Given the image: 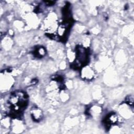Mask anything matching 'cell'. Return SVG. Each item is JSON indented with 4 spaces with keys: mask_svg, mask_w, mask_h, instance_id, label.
<instances>
[{
    "mask_svg": "<svg viewBox=\"0 0 134 134\" xmlns=\"http://www.w3.org/2000/svg\"><path fill=\"white\" fill-rule=\"evenodd\" d=\"M13 114H19L26 108L27 104V96L21 91H16L12 93L8 100Z\"/></svg>",
    "mask_w": 134,
    "mask_h": 134,
    "instance_id": "cell-1",
    "label": "cell"
}]
</instances>
